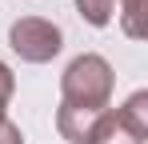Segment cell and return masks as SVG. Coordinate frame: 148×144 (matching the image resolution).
Returning a JSON list of instances; mask_svg holds the SVG:
<instances>
[{
  "label": "cell",
  "mask_w": 148,
  "mask_h": 144,
  "mask_svg": "<svg viewBox=\"0 0 148 144\" xmlns=\"http://www.w3.org/2000/svg\"><path fill=\"white\" fill-rule=\"evenodd\" d=\"M112 84L116 72L100 52H80L60 76V104L84 108V112H104L112 104Z\"/></svg>",
  "instance_id": "obj_1"
},
{
  "label": "cell",
  "mask_w": 148,
  "mask_h": 144,
  "mask_svg": "<svg viewBox=\"0 0 148 144\" xmlns=\"http://www.w3.org/2000/svg\"><path fill=\"white\" fill-rule=\"evenodd\" d=\"M8 48L24 60V64H48L52 56H60L64 32L44 16H20L8 28Z\"/></svg>",
  "instance_id": "obj_2"
},
{
  "label": "cell",
  "mask_w": 148,
  "mask_h": 144,
  "mask_svg": "<svg viewBox=\"0 0 148 144\" xmlns=\"http://www.w3.org/2000/svg\"><path fill=\"white\" fill-rule=\"evenodd\" d=\"M104 112H108V108H104ZM104 112H84V108H68V104H60V108H56V132H60L68 144H84L88 132H92V124H96Z\"/></svg>",
  "instance_id": "obj_3"
},
{
  "label": "cell",
  "mask_w": 148,
  "mask_h": 144,
  "mask_svg": "<svg viewBox=\"0 0 148 144\" xmlns=\"http://www.w3.org/2000/svg\"><path fill=\"white\" fill-rule=\"evenodd\" d=\"M84 144H144V136H136V132H132V128L108 108V112L92 124V132H88V140H84Z\"/></svg>",
  "instance_id": "obj_4"
},
{
  "label": "cell",
  "mask_w": 148,
  "mask_h": 144,
  "mask_svg": "<svg viewBox=\"0 0 148 144\" xmlns=\"http://www.w3.org/2000/svg\"><path fill=\"white\" fill-rule=\"evenodd\" d=\"M116 116H120L136 136H144V140H148V92H132L120 108H116Z\"/></svg>",
  "instance_id": "obj_5"
},
{
  "label": "cell",
  "mask_w": 148,
  "mask_h": 144,
  "mask_svg": "<svg viewBox=\"0 0 148 144\" xmlns=\"http://www.w3.org/2000/svg\"><path fill=\"white\" fill-rule=\"evenodd\" d=\"M116 4H120V28H124V36H132V40H144V36H148L144 4H148V0H116Z\"/></svg>",
  "instance_id": "obj_6"
},
{
  "label": "cell",
  "mask_w": 148,
  "mask_h": 144,
  "mask_svg": "<svg viewBox=\"0 0 148 144\" xmlns=\"http://www.w3.org/2000/svg\"><path fill=\"white\" fill-rule=\"evenodd\" d=\"M76 12L92 24V28H104V24H112L116 0H76Z\"/></svg>",
  "instance_id": "obj_7"
},
{
  "label": "cell",
  "mask_w": 148,
  "mask_h": 144,
  "mask_svg": "<svg viewBox=\"0 0 148 144\" xmlns=\"http://www.w3.org/2000/svg\"><path fill=\"white\" fill-rule=\"evenodd\" d=\"M12 92H16V76H12V68L0 60V120H4V112H8V100H12Z\"/></svg>",
  "instance_id": "obj_8"
},
{
  "label": "cell",
  "mask_w": 148,
  "mask_h": 144,
  "mask_svg": "<svg viewBox=\"0 0 148 144\" xmlns=\"http://www.w3.org/2000/svg\"><path fill=\"white\" fill-rule=\"evenodd\" d=\"M0 144H24V132H20V124H12L8 116L0 120Z\"/></svg>",
  "instance_id": "obj_9"
}]
</instances>
